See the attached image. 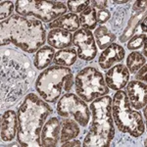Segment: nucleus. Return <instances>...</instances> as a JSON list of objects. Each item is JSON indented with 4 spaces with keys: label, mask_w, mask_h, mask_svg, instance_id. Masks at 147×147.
Masks as SVG:
<instances>
[{
    "label": "nucleus",
    "mask_w": 147,
    "mask_h": 147,
    "mask_svg": "<svg viewBox=\"0 0 147 147\" xmlns=\"http://www.w3.org/2000/svg\"><path fill=\"white\" fill-rule=\"evenodd\" d=\"M0 27L2 46L13 43L23 51L34 53L45 43V28L38 20L14 15L2 21Z\"/></svg>",
    "instance_id": "f257e3e1"
},
{
    "label": "nucleus",
    "mask_w": 147,
    "mask_h": 147,
    "mask_svg": "<svg viewBox=\"0 0 147 147\" xmlns=\"http://www.w3.org/2000/svg\"><path fill=\"white\" fill-rule=\"evenodd\" d=\"M53 109L34 93L28 94L18 111L17 139L21 146H41L44 121Z\"/></svg>",
    "instance_id": "f03ea898"
},
{
    "label": "nucleus",
    "mask_w": 147,
    "mask_h": 147,
    "mask_svg": "<svg viewBox=\"0 0 147 147\" xmlns=\"http://www.w3.org/2000/svg\"><path fill=\"white\" fill-rule=\"evenodd\" d=\"M90 110L92 113V124L82 146H110L115 136V127L112 116V98L108 95L96 98L92 101Z\"/></svg>",
    "instance_id": "7ed1b4c3"
},
{
    "label": "nucleus",
    "mask_w": 147,
    "mask_h": 147,
    "mask_svg": "<svg viewBox=\"0 0 147 147\" xmlns=\"http://www.w3.org/2000/svg\"><path fill=\"white\" fill-rule=\"evenodd\" d=\"M74 84L73 73L68 67L52 66L38 76L35 89L46 102L54 103L61 96L63 90H70Z\"/></svg>",
    "instance_id": "20e7f679"
},
{
    "label": "nucleus",
    "mask_w": 147,
    "mask_h": 147,
    "mask_svg": "<svg viewBox=\"0 0 147 147\" xmlns=\"http://www.w3.org/2000/svg\"><path fill=\"white\" fill-rule=\"evenodd\" d=\"M112 116L118 129L134 137H138L145 130L140 113L132 110L125 91L118 90L112 99Z\"/></svg>",
    "instance_id": "39448f33"
},
{
    "label": "nucleus",
    "mask_w": 147,
    "mask_h": 147,
    "mask_svg": "<svg viewBox=\"0 0 147 147\" xmlns=\"http://www.w3.org/2000/svg\"><path fill=\"white\" fill-rule=\"evenodd\" d=\"M75 88L78 96L85 102H92L109 92L103 75L92 67L79 72L75 79Z\"/></svg>",
    "instance_id": "423d86ee"
},
{
    "label": "nucleus",
    "mask_w": 147,
    "mask_h": 147,
    "mask_svg": "<svg viewBox=\"0 0 147 147\" xmlns=\"http://www.w3.org/2000/svg\"><path fill=\"white\" fill-rule=\"evenodd\" d=\"M16 12L23 17H34L44 23H51L65 15L67 7L60 1L19 0L16 2Z\"/></svg>",
    "instance_id": "0eeeda50"
},
{
    "label": "nucleus",
    "mask_w": 147,
    "mask_h": 147,
    "mask_svg": "<svg viewBox=\"0 0 147 147\" xmlns=\"http://www.w3.org/2000/svg\"><path fill=\"white\" fill-rule=\"evenodd\" d=\"M57 113L64 118H73L80 125L86 127L89 123L90 113L85 101L74 93H67L57 104Z\"/></svg>",
    "instance_id": "6e6552de"
},
{
    "label": "nucleus",
    "mask_w": 147,
    "mask_h": 147,
    "mask_svg": "<svg viewBox=\"0 0 147 147\" xmlns=\"http://www.w3.org/2000/svg\"><path fill=\"white\" fill-rule=\"evenodd\" d=\"M73 44L78 47V56L85 61H91L96 57L97 47L90 30L80 28L73 35Z\"/></svg>",
    "instance_id": "1a4fd4ad"
},
{
    "label": "nucleus",
    "mask_w": 147,
    "mask_h": 147,
    "mask_svg": "<svg viewBox=\"0 0 147 147\" xmlns=\"http://www.w3.org/2000/svg\"><path fill=\"white\" fill-rule=\"evenodd\" d=\"M129 80V71L127 66L118 64L114 66L106 73L105 82L106 85L113 90H121L127 84Z\"/></svg>",
    "instance_id": "9d476101"
},
{
    "label": "nucleus",
    "mask_w": 147,
    "mask_h": 147,
    "mask_svg": "<svg viewBox=\"0 0 147 147\" xmlns=\"http://www.w3.org/2000/svg\"><path fill=\"white\" fill-rule=\"evenodd\" d=\"M127 95L129 104L136 110L142 109L146 106L147 87L144 82L132 80L127 85Z\"/></svg>",
    "instance_id": "9b49d317"
},
{
    "label": "nucleus",
    "mask_w": 147,
    "mask_h": 147,
    "mask_svg": "<svg viewBox=\"0 0 147 147\" xmlns=\"http://www.w3.org/2000/svg\"><path fill=\"white\" fill-rule=\"evenodd\" d=\"M61 123L58 118H51L45 123L41 130V146L53 147L58 145L60 140Z\"/></svg>",
    "instance_id": "f8f14e48"
},
{
    "label": "nucleus",
    "mask_w": 147,
    "mask_h": 147,
    "mask_svg": "<svg viewBox=\"0 0 147 147\" xmlns=\"http://www.w3.org/2000/svg\"><path fill=\"white\" fill-rule=\"evenodd\" d=\"M125 58V49L117 43H112L104 49L98 59L99 66L107 70L113 67L114 64L121 62Z\"/></svg>",
    "instance_id": "ddd939ff"
},
{
    "label": "nucleus",
    "mask_w": 147,
    "mask_h": 147,
    "mask_svg": "<svg viewBox=\"0 0 147 147\" xmlns=\"http://www.w3.org/2000/svg\"><path fill=\"white\" fill-rule=\"evenodd\" d=\"M18 131V115L15 111L7 110L1 118V139L11 141Z\"/></svg>",
    "instance_id": "4468645a"
},
{
    "label": "nucleus",
    "mask_w": 147,
    "mask_h": 147,
    "mask_svg": "<svg viewBox=\"0 0 147 147\" xmlns=\"http://www.w3.org/2000/svg\"><path fill=\"white\" fill-rule=\"evenodd\" d=\"M49 46L56 49H65L73 44V34L61 28H53L47 36Z\"/></svg>",
    "instance_id": "2eb2a0df"
},
{
    "label": "nucleus",
    "mask_w": 147,
    "mask_h": 147,
    "mask_svg": "<svg viewBox=\"0 0 147 147\" xmlns=\"http://www.w3.org/2000/svg\"><path fill=\"white\" fill-rule=\"evenodd\" d=\"M49 28H61V30H67L69 32H76L80 28L79 17L74 13L65 14L49 24Z\"/></svg>",
    "instance_id": "dca6fc26"
},
{
    "label": "nucleus",
    "mask_w": 147,
    "mask_h": 147,
    "mask_svg": "<svg viewBox=\"0 0 147 147\" xmlns=\"http://www.w3.org/2000/svg\"><path fill=\"white\" fill-rule=\"evenodd\" d=\"M55 50L51 46H42L36 51L34 59V67L37 70H43L48 67L54 59Z\"/></svg>",
    "instance_id": "f3484780"
},
{
    "label": "nucleus",
    "mask_w": 147,
    "mask_h": 147,
    "mask_svg": "<svg viewBox=\"0 0 147 147\" xmlns=\"http://www.w3.org/2000/svg\"><path fill=\"white\" fill-rule=\"evenodd\" d=\"M80 125L73 119H65L61 123L60 142L65 143L72 139H75L80 134Z\"/></svg>",
    "instance_id": "a211bd4d"
},
{
    "label": "nucleus",
    "mask_w": 147,
    "mask_h": 147,
    "mask_svg": "<svg viewBox=\"0 0 147 147\" xmlns=\"http://www.w3.org/2000/svg\"><path fill=\"white\" fill-rule=\"evenodd\" d=\"M78 58V52L74 48H65L61 49L58 52H56L54 55V63L58 66L68 67L72 66L76 63Z\"/></svg>",
    "instance_id": "6ab92c4d"
},
{
    "label": "nucleus",
    "mask_w": 147,
    "mask_h": 147,
    "mask_svg": "<svg viewBox=\"0 0 147 147\" xmlns=\"http://www.w3.org/2000/svg\"><path fill=\"white\" fill-rule=\"evenodd\" d=\"M94 36H95L97 45L100 49L104 50L105 48H107L109 45H111L114 43L116 39V35L112 34L111 32H109V30L104 26H100L95 30L94 32Z\"/></svg>",
    "instance_id": "aec40b11"
},
{
    "label": "nucleus",
    "mask_w": 147,
    "mask_h": 147,
    "mask_svg": "<svg viewBox=\"0 0 147 147\" xmlns=\"http://www.w3.org/2000/svg\"><path fill=\"white\" fill-rule=\"evenodd\" d=\"M80 24L84 30H92L96 28L97 19H96V11L91 6H88L85 8L84 11L80 13Z\"/></svg>",
    "instance_id": "412c9836"
},
{
    "label": "nucleus",
    "mask_w": 147,
    "mask_h": 147,
    "mask_svg": "<svg viewBox=\"0 0 147 147\" xmlns=\"http://www.w3.org/2000/svg\"><path fill=\"white\" fill-rule=\"evenodd\" d=\"M145 57L137 51L131 52L127 58V68L131 74L136 73L142 66L145 65Z\"/></svg>",
    "instance_id": "4be33fe9"
},
{
    "label": "nucleus",
    "mask_w": 147,
    "mask_h": 147,
    "mask_svg": "<svg viewBox=\"0 0 147 147\" xmlns=\"http://www.w3.org/2000/svg\"><path fill=\"white\" fill-rule=\"evenodd\" d=\"M90 1L88 0H80V1H68L67 6L72 13H82L85 8L89 6Z\"/></svg>",
    "instance_id": "5701e85b"
},
{
    "label": "nucleus",
    "mask_w": 147,
    "mask_h": 147,
    "mask_svg": "<svg viewBox=\"0 0 147 147\" xmlns=\"http://www.w3.org/2000/svg\"><path fill=\"white\" fill-rule=\"evenodd\" d=\"M145 42H146V34H134V37L127 43V48L129 50H137V49H139L140 47L143 46Z\"/></svg>",
    "instance_id": "b1692460"
},
{
    "label": "nucleus",
    "mask_w": 147,
    "mask_h": 147,
    "mask_svg": "<svg viewBox=\"0 0 147 147\" xmlns=\"http://www.w3.org/2000/svg\"><path fill=\"white\" fill-rule=\"evenodd\" d=\"M139 17H140V16L137 15V16H134V17L131 18V20H130L129 23V26H127V30H125L123 36L121 37V41H127L129 37H130L131 35H134V30H136V28L137 26V22H138Z\"/></svg>",
    "instance_id": "393cba45"
},
{
    "label": "nucleus",
    "mask_w": 147,
    "mask_h": 147,
    "mask_svg": "<svg viewBox=\"0 0 147 147\" xmlns=\"http://www.w3.org/2000/svg\"><path fill=\"white\" fill-rule=\"evenodd\" d=\"M0 7H1V15H0V18H1L2 21H4L6 20V18L11 16L12 13H13L14 3L12 1H2L1 4H0Z\"/></svg>",
    "instance_id": "a878e982"
},
{
    "label": "nucleus",
    "mask_w": 147,
    "mask_h": 147,
    "mask_svg": "<svg viewBox=\"0 0 147 147\" xmlns=\"http://www.w3.org/2000/svg\"><path fill=\"white\" fill-rule=\"evenodd\" d=\"M111 14L107 9H102V10L96 11V19L99 24H104L110 19Z\"/></svg>",
    "instance_id": "bb28decb"
},
{
    "label": "nucleus",
    "mask_w": 147,
    "mask_h": 147,
    "mask_svg": "<svg viewBox=\"0 0 147 147\" xmlns=\"http://www.w3.org/2000/svg\"><path fill=\"white\" fill-rule=\"evenodd\" d=\"M146 74H147V66L143 65L138 70V72L136 73V79L137 80H139V82H144V84H145V82H146Z\"/></svg>",
    "instance_id": "cd10ccee"
},
{
    "label": "nucleus",
    "mask_w": 147,
    "mask_h": 147,
    "mask_svg": "<svg viewBox=\"0 0 147 147\" xmlns=\"http://www.w3.org/2000/svg\"><path fill=\"white\" fill-rule=\"evenodd\" d=\"M146 23H147V20L146 18H144V20L141 21V23L139 25L136 26V30H134V34H146Z\"/></svg>",
    "instance_id": "c85d7f7f"
},
{
    "label": "nucleus",
    "mask_w": 147,
    "mask_h": 147,
    "mask_svg": "<svg viewBox=\"0 0 147 147\" xmlns=\"http://www.w3.org/2000/svg\"><path fill=\"white\" fill-rule=\"evenodd\" d=\"M90 3L92 8H97L99 10H102V9H106L108 1H106V0H101V1H99V0L98 1L93 0V1H90Z\"/></svg>",
    "instance_id": "c756f323"
},
{
    "label": "nucleus",
    "mask_w": 147,
    "mask_h": 147,
    "mask_svg": "<svg viewBox=\"0 0 147 147\" xmlns=\"http://www.w3.org/2000/svg\"><path fill=\"white\" fill-rule=\"evenodd\" d=\"M146 7V1H136L134 5V10L136 11H142Z\"/></svg>",
    "instance_id": "7c9ffc66"
},
{
    "label": "nucleus",
    "mask_w": 147,
    "mask_h": 147,
    "mask_svg": "<svg viewBox=\"0 0 147 147\" xmlns=\"http://www.w3.org/2000/svg\"><path fill=\"white\" fill-rule=\"evenodd\" d=\"M63 147H69V146H82V143H80V141L79 140H74V139H72V140L70 141H67L65 142V143L62 144Z\"/></svg>",
    "instance_id": "2f4dec72"
},
{
    "label": "nucleus",
    "mask_w": 147,
    "mask_h": 147,
    "mask_svg": "<svg viewBox=\"0 0 147 147\" xmlns=\"http://www.w3.org/2000/svg\"><path fill=\"white\" fill-rule=\"evenodd\" d=\"M143 53H144V57H146V54H147V43L145 42L144 43V47H143Z\"/></svg>",
    "instance_id": "473e14b6"
},
{
    "label": "nucleus",
    "mask_w": 147,
    "mask_h": 147,
    "mask_svg": "<svg viewBox=\"0 0 147 147\" xmlns=\"http://www.w3.org/2000/svg\"><path fill=\"white\" fill-rule=\"evenodd\" d=\"M127 1H114V3H117V4H124L127 3Z\"/></svg>",
    "instance_id": "72a5a7b5"
},
{
    "label": "nucleus",
    "mask_w": 147,
    "mask_h": 147,
    "mask_svg": "<svg viewBox=\"0 0 147 147\" xmlns=\"http://www.w3.org/2000/svg\"><path fill=\"white\" fill-rule=\"evenodd\" d=\"M143 108H144V112H143L144 113V117L146 118V106H144Z\"/></svg>",
    "instance_id": "f704fd0d"
}]
</instances>
